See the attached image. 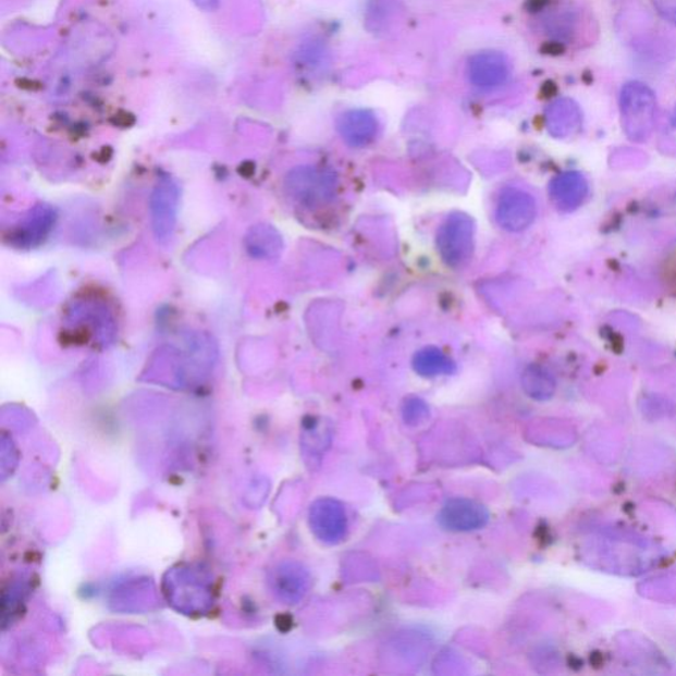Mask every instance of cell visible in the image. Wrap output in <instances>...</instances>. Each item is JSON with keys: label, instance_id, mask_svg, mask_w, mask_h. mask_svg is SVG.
I'll list each match as a JSON object with an SVG mask.
<instances>
[{"label": "cell", "instance_id": "cell-10", "mask_svg": "<svg viewBox=\"0 0 676 676\" xmlns=\"http://www.w3.org/2000/svg\"><path fill=\"white\" fill-rule=\"evenodd\" d=\"M378 127L377 118L369 110L346 111L337 121L340 135L352 147L370 145L376 139Z\"/></svg>", "mask_w": 676, "mask_h": 676}, {"label": "cell", "instance_id": "cell-9", "mask_svg": "<svg viewBox=\"0 0 676 676\" xmlns=\"http://www.w3.org/2000/svg\"><path fill=\"white\" fill-rule=\"evenodd\" d=\"M511 66L504 54L481 52L469 60L468 76L476 88L490 90L506 83Z\"/></svg>", "mask_w": 676, "mask_h": 676}, {"label": "cell", "instance_id": "cell-5", "mask_svg": "<svg viewBox=\"0 0 676 676\" xmlns=\"http://www.w3.org/2000/svg\"><path fill=\"white\" fill-rule=\"evenodd\" d=\"M309 526L316 538L325 544H337L345 538L347 518L337 500L320 499L309 511Z\"/></svg>", "mask_w": 676, "mask_h": 676}, {"label": "cell", "instance_id": "cell-7", "mask_svg": "<svg viewBox=\"0 0 676 676\" xmlns=\"http://www.w3.org/2000/svg\"><path fill=\"white\" fill-rule=\"evenodd\" d=\"M438 520L445 530L468 532L482 529L489 520V512L480 502L469 499H452L440 511Z\"/></svg>", "mask_w": 676, "mask_h": 676}, {"label": "cell", "instance_id": "cell-14", "mask_svg": "<svg viewBox=\"0 0 676 676\" xmlns=\"http://www.w3.org/2000/svg\"><path fill=\"white\" fill-rule=\"evenodd\" d=\"M523 386L531 398L545 400L554 393L555 383L541 366L531 365L524 371Z\"/></svg>", "mask_w": 676, "mask_h": 676}, {"label": "cell", "instance_id": "cell-8", "mask_svg": "<svg viewBox=\"0 0 676 676\" xmlns=\"http://www.w3.org/2000/svg\"><path fill=\"white\" fill-rule=\"evenodd\" d=\"M179 188L169 177H163L151 196L152 229L159 241H167L175 229L179 209Z\"/></svg>", "mask_w": 676, "mask_h": 676}, {"label": "cell", "instance_id": "cell-6", "mask_svg": "<svg viewBox=\"0 0 676 676\" xmlns=\"http://www.w3.org/2000/svg\"><path fill=\"white\" fill-rule=\"evenodd\" d=\"M270 587L272 593L284 604H297L311 588V575L303 564L287 561L279 563L271 570Z\"/></svg>", "mask_w": 676, "mask_h": 676}, {"label": "cell", "instance_id": "cell-2", "mask_svg": "<svg viewBox=\"0 0 676 676\" xmlns=\"http://www.w3.org/2000/svg\"><path fill=\"white\" fill-rule=\"evenodd\" d=\"M476 226L472 217L463 212L452 213L438 232L440 257L452 269L463 268L475 249Z\"/></svg>", "mask_w": 676, "mask_h": 676}, {"label": "cell", "instance_id": "cell-11", "mask_svg": "<svg viewBox=\"0 0 676 676\" xmlns=\"http://www.w3.org/2000/svg\"><path fill=\"white\" fill-rule=\"evenodd\" d=\"M588 194V184L579 172H564L552 180L550 196L552 202L562 212H573L578 209Z\"/></svg>", "mask_w": 676, "mask_h": 676}, {"label": "cell", "instance_id": "cell-4", "mask_svg": "<svg viewBox=\"0 0 676 676\" xmlns=\"http://www.w3.org/2000/svg\"><path fill=\"white\" fill-rule=\"evenodd\" d=\"M536 217L537 202L530 194L517 188L502 192L495 209V220L502 229L513 233L526 231Z\"/></svg>", "mask_w": 676, "mask_h": 676}, {"label": "cell", "instance_id": "cell-15", "mask_svg": "<svg viewBox=\"0 0 676 676\" xmlns=\"http://www.w3.org/2000/svg\"><path fill=\"white\" fill-rule=\"evenodd\" d=\"M430 417V409L426 403L419 398H409L403 406V418L406 423L417 426L423 423Z\"/></svg>", "mask_w": 676, "mask_h": 676}, {"label": "cell", "instance_id": "cell-12", "mask_svg": "<svg viewBox=\"0 0 676 676\" xmlns=\"http://www.w3.org/2000/svg\"><path fill=\"white\" fill-rule=\"evenodd\" d=\"M581 121V110L578 103L569 98L557 99L545 111V125L555 138H567L579 132Z\"/></svg>", "mask_w": 676, "mask_h": 676}, {"label": "cell", "instance_id": "cell-1", "mask_svg": "<svg viewBox=\"0 0 676 676\" xmlns=\"http://www.w3.org/2000/svg\"><path fill=\"white\" fill-rule=\"evenodd\" d=\"M656 99L642 83L626 84L622 91L623 126L629 139L644 142L653 133Z\"/></svg>", "mask_w": 676, "mask_h": 676}, {"label": "cell", "instance_id": "cell-13", "mask_svg": "<svg viewBox=\"0 0 676 676\" xmlns=\"http://www.w3.org/2000/svg\"><path fill=\"white\" fill-rule=\"evenodd\" d=\"M414 369L421 377L433 378L455 373L456 365L438 347H425L414 357Z\"/></svg>", "mask_w": 676, "mask_h": 676}, {"label": "cell", "instance_id": "cell-16", "mask_svg": "<svg viewBox=\"0 0 676 676\" xmlns=\"http://www.w3.org/2000/svg\"><path fill=\"white\" fill-rule=\"evenodd\" d=\"M651 2L665 21L676 26V0H651Z\"/></svg>", "mask_w": 676, "mask_h": 676}, {"label": "cell", "instance_id": "cell-17", "mask_svg": "<svg viewBox=\"0 0 676 676\" xmlns=\"http://www.w3.org/2000/svg\"><path fill=\"white\" fill-rule=\"evenodd\" d=\"M666 282L668 287L676 294V254L673 259L668 260V265L666 266Z\"/></svg>", "mask_w": 676, "mask_h": 676}, {"label": "cell", "instance_id": "cell-3", "mask_svg": "<svg viewBox=\"0 0 676 676\" xmlns=\"http://www.w3.org/2000/svg\"><path fill=\"white\" fill-rule=\"evenodd\" d=\"M337 177L333 172L315 167L297 169L287 179L291 196L309 207L331 202L337 194Z\"/></svg>", "mask_w": 676, "mask_h": 676}]
</instances>
